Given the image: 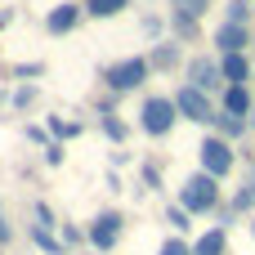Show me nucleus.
<instances>
[{"label":"nucleus","instance_id":"1","mask_svg":"<svg viewBox=\"0 0 255 255\" xmlns=\"http://www.w3.org/2000/svg\"><path fill=\"white\" fill-rule=\"evenodd\" d=\"M148 76H152V63H148V54L117 58V63H108V67L99 72V81H103V90H108V94H130V90H139Z\"/></svg>","mask_w":255,"mask_h":255},{"label":"nucleus","instance_id":"2","mask_svg":"<svg viewBox=\"0 0 255 255\" xmlns=\"http://www.w3.org/2000/svg\"><path fill=\"white\" fill-rule=\"evenodd\" d=\"M179 206H184L188 215H215V211H220V179L206 175V170L188 175V179L179 184Z\"/></svg>","mask_w":255,"mask_h":255},{"label":"nucleus","instance_id":"3","mask_svg":"<svg viewBox=\"0 0 255 255\" xmlns=\"http://www.w3.org/2000/svg\"><path fill=\"white\" fill-rule=\"evenodd\" d=\"M179 121V108H175V94H148L139 103V130L152 134V139H166Z\"/></svg>","mask_w":255,"mask_h":255},{"label":"nucleus","instance_id":"4","mask_svg":"<svg viewBox=\"0 0 255 255\" xmlns=\"http://www.w3.org/2000/svg\"><path fill=\"white\" fill-rule=\"evenodd\" d=\"M85 238H90V247H94L99 255L117 251V247H121V238H126V215H121V211H99V215L90 220Z\"/></svg>","mask_w":255,"mask_h":255},{"label":"nucleus","instance_id":"5","mask_svg":"<svg viewBox=\"0 0 255 255\" xmlns=\"http://www.w3.org/2000/svg\"><path fill=\"white\" fill-rule=\"evenodd\" d=\"M175 108H179L184 121H197V126H215V112H220V108L211 103V94L197 90V85H188V81L175 90Z\"/></svg>","mask_w":255,"mask_h":255},{"label":"nucleus","instance_id":"6","mask_svg":"<svg viewBox=\"0 0 255 255\" xmlns=\"http://www.w3.org/2000/svg\"><path fill=\"white\" fill-rule=\"evenodd\" d=\"M27 229H31V242H36L45 255H63V251H67V247H63V238L54 233V229H58V220H54V211H49L45 202H31V224H27Z\"/></svg>","mask_w":255,"mask_h":255},{"label":"nucleus","instance_id":"7","mask_svg":"<svg viewBox=\"0 0 255 255\" xmlns=\"http://www.w3.org/2000/svg\"><path fill=\"white\" fill-rule=\"evenodd\" d=\"M197 157H202V170H206V175H215V179H224V175L233 170V143H229V139H220L215 130L202 139Z\"/></svg>","mask_w":255,"mask_h":255},{"label":"nucleus","instance_id":"8","mask_svg":"<svg viewBox=\"0 0 255 255\" xmlns=\"http://www.w3.org/2000/svg\"><path fill=\"white\" fill-rule=\"evenodd\" d=\"M188 85H197V90H206V94H224V67L215 63V58H206V54H197V58H188Z\"/></svg>","mask_w":255,"mask_h":255},{"label":"nucleus","instance_id":"9","mask_svg":"<svg viewBox=\"0 0 255 255\" xmlns=\"http://www.w3.org/2000/svg\"><path fill=\"white\" fill-rule=\"evenodd\" d=\"M251 27H242V22H220L215 27V36H211V45L220 49V54H247V45H251Z\"/></svg>","mask_w":255,"mask_h":255},{"label":"nucleus","instance_id":"10","mask_svg":"<svg viewBox=\"0 0 255 255\" xmlns=\"http://www.w3.org/2000/svg\"><path fill=\"white\" fill-rule=\"evenodd\" d=\"M81 18H85V4L63 0V4H54V9L45 13V31H49V36H67V31H76Z\"/></svg>","mask_w":255,"mask_h":255},{"label":"nucleus","instance_id":"11","mask_svg":"<svg viewBox=\"0 0 255 255\" xmlns=\"http://www.w3.org/2000/svg\"><path fill=\"white\" fill-rule=\"evenodd\" d=\"M220 108H224V112H233V117H247V121H251L255 99H251V90H247V85H224V94H220Z\"/></svg>","mask_w":255,"mask_h":255},{"label":"nucleus","instance_id":"12","mask_svg":"<svg viewBox=\"0 0 255 255\" xmlns=\"http://www.w3.org/2000/svg\"><path fill=\"white\" fill-rule=\"evenodd\" d=\"M148 63H152V72H175V67L184 63L179 40H161V45H152V49H148Z\"/></svg>","mask_w":255,"mask_h":255},{"label":"nucleus","instance_id":"13","mask_svg":"<svg viewBox=\"0 0 255 255\" xmlns=\"http://www.w3.org/2000/svg\"><path fill=\"white\" fill-rule=\"evenodd\" d=\"M193 255H229V229H206L197 242H193Z\"/></svg>","mask_w":255,"mask_h":255},{"label":"nucleus","instance_id":"14","mask_svg":"<svg viewBox=\"0 0 255 255\" xmlns=\"http://www.w3.org/2000/svg\"><path fill=\"white\" fill-rule=\"evenodd\" d=\"M220 67H224L229 85H247L251 81V58L247 54H220Z\"/></svg>","mask_w":255,"mask_h":255},{"label":"nucleus","instance_id":"15","mask_svg":"<svg viewBox=\"0 0 255 255\" xmlns=\"http://www.w3.org/2000/svg\"><path fill=\"white\" fill-rule=\"evenodd\" d=\"M215 134H220V139H229V143H233V139H242V134H247V117H233V112H224V108H220V112H215Z\"/></svg>","mask_w":255,"mask_h":255},{"label":"nucleus","instance_id":"16","mask_svg":"<svg viewBox=\"0 0 255 255\" xmlns=\"http://www.w3.org/2000/svg\"><path fill=\"white\" fill-rule=\"evenodd\" d=\"M99 130H103L112 143H126V134H130V126H126L117 112H99Z\"/></svg>","mask_w":255,"mask_h":255},{"label":"nucleus","instance_id":"17","mask_svg":"<svg viewBox=\"0 0 255 255\" xmlns=\"http://www.w3.org/2000/svg\"><path fill=\"white\" fill-rule=\"evenodd\" d=\"M121 9H130V0H85V18H117Z\"/></svg>","mask_w":255,"mask_h":255},{"label":"nucleus","instance_id":"18","mask_svg":"<svg viewBox=\"0 0 255 255\" xmlns=\"http://www.w3.org/2000/svg\"><path fill=\"white\" fill-rule=\"evenodd\" d=\"M211 0H170V13H184V18H206Z\"/></svg>","mask_w":255,"mask_h":255},{"label":"nucleus","instance_id":"19","mask_svg":"<svg viewBox=\"0 0 255 255\" xmlns=\"http://www.w3.org/2000/svg\"><path fill=\"white\" fill-rule=\"evenodd\" d=\"M49 134L63 143V139H76L81 134V121H63V117H49Z\"/></svg>","mask_w":255,"mask_h":255},{"label":"nucleus","instance_id":"20","mask_svg":"<svg viewBox=\"0 0 255 255\" xmlns=\"http://www.w3.org/2000/svg\"><path fill=\"white\" fill-rule=\"evenodd\" d=\"M224 22H242V27H251V0H229Z\"/></svg>","mask_w":255,"mask_h":255},{"label":"nucleus","instance_id":"21","mask_svg":"<svg viewBox=\"0 0 255 255\" xmlns=\"http://www.w3.org/2000/svg\"><path fill=\"white\" fill-rule=\"evenodd\" d=\"M166 224H170V229H175L179 238H184V233L193 229V224H188V211H184L179 202H175V206H166Z\"/></svg>","mask_w":255,"mask_h":255},{"label":"nucleus","instance_id":"22","mask_svg":"<svg viewBox=\"0 0 255 255\" xmlns=\"http://www.w3.org/2000/svg\"><path fill=\"white\" fill-rule=\"evenodd\" d=\"M36 94H40V90H36V85H27V81H22V85H18V90H13V108H18V112H27V108H31V103H36Z\"/></svg>","mask_w":255,"mask_h":255},{"label":"nucleus","instance_id":"23","mask_svg":"<svg viewBox=\"0 0 255 255\" xmlns=\"http://www.w3.org/2000/svg\"><path fill=\"white\" fill-rule=\"evenodd\" d=\"M157 255H193V242H184V238L175 233V238L161 242V251H157Z\"/></svg>","mask_w":255,"mask_h":255},{"label":"nucleus","instance_id":"24","mask_svg":"<svg viewBox=\"0 0 255 255\" xmlns=\"http://www.w3.org/2000/svg\"><path fill=\"white\" fill-rule=\"evenodd\" d=\"M170 31H175V36H197V18H184V13H170Z\"/></svg>","mask_w":255,"mask_h":255},{"label":"nucleus","instance_id":"25","mask_svg":"<svg viewBox=\"0 0 255 255\" xmlns=\"http://www.w3.org/2000/svg\"><path fill=\"white\" fill-rule=\"evenodd\" d=\"M139 179H143V188H161V166L157 161H143L139 166Z\"/></svg>","mask_w":255,"mask_h":255},{"label":"nucleus","instance_id":"26","mask_svg":"<svg viewBox=\"0 0 255 255\" xmlns=\"http://www.w3.org/2000/svg\"><path fill=\"white\" fill-rule=\"evenodd\" d=\"M58 238H63V247H81V242H90L76 224H63V233H58Z\"/></svg>","mask_w":255,"mask_h":255},{"label":"nucleus","instance_id":"27","mask_svg":"<svg viewBox=\"0 0 255 255\" xmlns=\"http://www.w3.org/2000/svg\"><path fill=\"white\" fill-rule=\"evenodd\" d=\"M13 76H18V81H27V76H45V63H18Z\"/></svg>","mask_w":255,"mask_h":255},{"label":"nucleus","instance_id":"28","mask_svg":"<svg viewBox=\"0 0 255 255\" xmlns=\"http://www.w3.org/2000/svg\"><path fill=\"white\" fill-rule=\"evenodd\" d=\"M161 27H166V22H161L157 13H148V18H143V36H161Z\"/></svg>","mask_w":255,"mask_h":255},{"label":"nucleus","instance_id":"29","mask_svg":"<svg viewBox=\"0 0 255 255\" xmlns=\"http://www.w3.org/2000/svg\"><path fill=\"white\" fill-rule=\"evenodd\" d=\"M58 161H63V143H58V139H54V143H49V148H45V166H58Z\"/></svg>","mask_w":255,"mask_h":255},{"label":"nucleus","instance_id":"30","mask_svg":"<svg viewBox=\"0 0 255 255\" xmlns=\"http://www.w3.org/2000/svg\"><path fill=\"white\" fill-rule=\"evenodd\" d=\"M9 242V224H4V206H0V247Z\"/></svg>","mask_w":255,"mask_h":255},{"label":"nucleus","instance_id":"31","mask_svg":"<svg viewBox=\"0 0 255 255\" xmlns=\"http://www.w3.org/2000/svg\"><path fill=\"white\" fill-rule=\"evenodd\" d=\"M247 188H251V197H255V157H251V179H247Z\"/></svg>","mask_w":255,"mask_h":255},{"label":"nucleus","instance_id":"32","mask_svg":"<svg viewBox=\"0 0 255 255\" xmlns=\"http://www.w3.org/2000/svg\"><path fill=\"white\" fill-rule=\"evenodd\" d=\"M251 238H255V220H251Z\"/></svg>","mask_w":255,"mask_h":255},{"label":"nucleus","instance_id":"33","mask_svg":"<svg viewBox=\"0 0 255 255\" xmlns=\"http://www.w3.org/2000/svg\"><path fill=\"white\" fill-rule=\"evenodd\" d=\"M0 255H4V251H0Z\"/></svg>","mask_w":255,"mask_h":255}]
</instances>
